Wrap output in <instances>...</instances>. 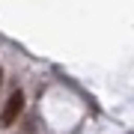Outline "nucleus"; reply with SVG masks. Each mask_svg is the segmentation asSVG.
Wrapping results in <instances>:
<instances>
[{"label": "nucleus", "instance_id": "1", "mask_svg": "<svg viewBox=\"0 0 134 134\" xmlns=\"http://www.w3.org/2000/svg\"><path fill=\"white\" fill-rule=\"evenodd\" d=\"M21 110H24V92H21V90H12V96H9V101H6L3 113H0V128L15 125V119L21 116Z\"/></svg>", "mask_w": 134, "mask_h": 134}, {"label": "nucleus", "instance_id": "2", "mask_svg": "<svg viewBox=\"0 0 134 134\" xmlns=\"http://www.w3.org/2000/svg\"><path fill=\"white\" fill-rule=\"evenodd\" d=\"M0 86H3V69H0Z\"/></svg>", "mask_w": 134, "mask_h": 134}]
</instances>
